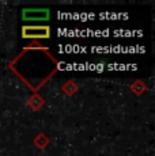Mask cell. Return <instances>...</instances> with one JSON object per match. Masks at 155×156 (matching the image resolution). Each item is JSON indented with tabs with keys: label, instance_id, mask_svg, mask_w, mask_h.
Segmentation results:
<instances>
[{
	"label": "cell",
	"instance_id": "1",
	"mask_svg": "<svg viewBox=\"0 0 155 156\" xmlns=\"http://www.w3.org/2000/svg\"><path fill=\"white\" fill-rule=\"evenodd\" d=\"M23 38H49L50 29L48 26H25L22 29Z\"/></svg>",
	"mask_w": 155,
	"mask_h": 156
}]
</instances>
